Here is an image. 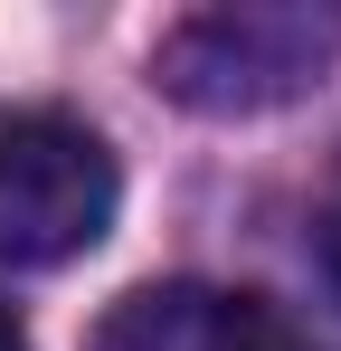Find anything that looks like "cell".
Listing matches in <instances>:
<instances>
[{
  "instance_id": "cell-1",
  "label": "cell",
  "mask_w": 341,
  "mask_h": 351,
  "mask_svg": "<svg viewBox=\"0 0 341 351\" xmlns=\"http://www.w3.org/2000/svg\"><path fill=\"white\" fill-rule=\"evenodd\" d=\"M341 58V19L332 10H303V0H227L199 10L162 38V76L190 114H266L294 105L303 86H323V66Z\"/></svg>"
},
{
  "instance_id": "cell-3",
  "label": "cell",
  "mask_w": 341,
  "mask_h": 351,
  "mask_svg": "<svg viewBox=\"0 0 341 351\" xmlns=\"http://www.w3.org/2000/svg\"><path fill=\"white\" fill-rule=\"evenodd\" d=\"M86 351H294V332H284V313L266 294L170 276V285H133L95 323Z\"/></svg>"
},
{
  "instance_id": "cell-2",
  "label": "cell",
  "mask_w": 341,
  "mask_h": 351,
  "mask_svg": "<svg viewBox=\"0 0 341 351\" xmlns=\"http://www.w3.org/2000/svg\"><path fill=\"white\" fill-rule=\"evenodd\" d=\"M123 171L105 133L57 105H0V266H66L114 228Z\"/></svg>"
},
{
  "instance_id": "cell-4",
  "label": "cell",
  "mask_w": 341,
  "mask_h": 351,
  "mask_svg": "<svg viewBox=\"0 0 341 351\" xmlns=\"http://www.w3.org/2000/svg\"><path fill=\"white\" fill-rule=\"evenodd\" d=\"M0 351H29V342H19V323H10V313H0Z\"/></svg>"
},
{
  "instance_id": "cell-5",
  "label": "cell",
  "mask_w": 341,
  "mask_h": 351,
  "mask_svg": "<svg viewBox=\"0 0 341 351\" xmlns=\"http://www.w3.org/2000/svg\"><path fill=\"white\" fill-rule=\"evenodd\" d=\"M332 266H341V209H332Z\"/></svg>"
}]
</instances>
